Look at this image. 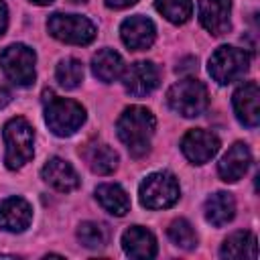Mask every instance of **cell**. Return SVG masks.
I'll use <instances>...</instances> for the list:
<instances>
[{
  "label": "cell",
  "instance_id": "cell-19",
  "mask_svg": "<svg viewBox=\"0 0 260 260\" xmlns=\"http://www.w3.org/2000/svg\"><path fill=\"white\" fill-rule=\"evenodd\" d=\"M95 199L112 215H126L130 209V197L118 183H102L95 189Z\"/></svg>",
  "mask_w": 260,
  "mask_h": 260
},
{
  "label": "cell",
  "instance_id": "cell-27",
  "mask_svg": "<svg viewBox=\"0 0 260 260\" xmlns=\"http://www.w3.org/2000/svg\"><path fill=\"white\" fill-rule=\"evenodd\" d=\"M6 26H8V8H6V4L0 0V37L6 32Z\"/></svg>",
  "mask_w": 260,
  "mask_h": 260
},
{
  "label": "cell",
  "instance_id": "cell-23",
  "mask_svg": "<svg viewBox=\"0 0 260 260\" xmlns=\"http://www.w3.org/2000/svg\"><path fill=\"white\" fill-rule=\"evenodd\" d=\"M156 10L173 24H183L193 14L191 0H156Z\"/></svg>",
  "mask_w": 260,
  "mask_h": 260
},
{
  "label": "cell",
  "instance_id": "cell-12",
  "mask_svg": "<svg viewBox=\"0 0 260 260\" xmlns=\"http://www.w3.org/2000/svg\"><path fill=\"white\" fill-rule=\"evenodd\" d=\"M260 89L256 85V81H246L244 85H240L234 93V112L236 118L248 126L254 128L258 126L260 120Z\"/></svg>",
  "mask_w": 260,
  "mask_h": 260
},
{
  "label": "cell",
  "instance_id": "cell-25",
  "mask_svg": "<svg viewBox=\"0 0 260 260\" xmlns=\"http://www.w3.org/2000/svg\"><path fill=\"white\" fill-rule=\"evenodd\" d=\"M169 238L175 246L183 248V250H191L197 246V234L195 230L191 228V223L183 217L175 219L171 225H169Z\"/></svg>",
  "mask_w": 260,
  "mask_h": 260
},
{
  "label": "cell",
  "instance_id": "cell-4",
  "mask_svg": "<svg viewBox=\"0 0 260 260\" xmlns=\"http://www.w3.org/2000/svg\"><path fill=\"white\" fill-rule=\"evenodd\" d=\"M45 122L49 130L57 136H71L85 122V108L75 100L67 98H49L45 106Z\"/></svg>",
  "mask_w": 260,
  "mask_h": 260
},
{
  "label": "cell",
  "instance_id": "cell-5",
  "mask_svg": "<svg viewBox=\"0 0 260 260\" xmlns=\"http://www.w3.org/2000/svg\"><path fill=\"white\" fill-rule=\"evenodd\" d=\"M140 203L148 209H165L179 201V183L173 173L158 171L148 175L138 189Z\"/></svg>",
  "mask_w": 260,
  "mask_h": 260
},
{
  "label": "cell",
  "instance_id": "cell-24",
  "mask_svg": "<svg viewBox=\"0 0 260 260\" xmlns=\"http://www.w3.org/2000/svg\"><path fill=\"white\" fill-rule=\"evenodd\" d=\"M55 75H57V81L65 89H75L83 79V65H81V61H77L73 57L61 59L59 65H57Z\"/></svg>",
  "mask_w": 260,
  "mask_h": 260
},
{
  "label": "cell",
  "instance_id": "cell-13",
  "mask_svg": "<svg viewBox=\"0 0 260 260\" xmlns=\"http://www.w3.org/2000/svg\"><path fill=\"white\" fill-rule=\"evenodd\" d=\"M158 85V69L152 61H138L124 73V87L128 93L140 98L150 93Z\"/></svg>",
  "mask_w": 260,
  "mask_h": 260
},
{
  "label": "cell",
  "instance_id": "cell-10",
  "mask_svg": "<svg viewBox=\"0 0 260 260\" xmlns=\"http://www.w3.org/2000/svg\"><path fill=\"white\" fill-rule=\"evenodd\" d=\"M120 37L124 41V45L132 51H144L148 49L152 43H154V37H156V28L152 24L150 18L146 16H130L122 22L120 26Z\"/></svg>",
  "mask_w": 260,
  "mask_h": 260
},
{
  "label": "cell",
  "instance_id": "cell-30",
  "mask_svg": "<svg viewBox=\"0 0 260 260\" xmlns=\"http://www.w3.org/2000/svg\"><path fill=\"white\" fill-rule=\"evenodd\" d=\"M28 2H32V4H39V6H45V4H51L53 0H28Z\"/></svg>",
  "mask_w": 260,
  "mask_h": 260
},
{
  "label": "cell",
  "instance_id": "cell-3",
  "mask_svg": "<svg viewBox=\"0 0 260 260\" xmlns=\"http://www.w3.org/2000/svg\"><path fill=\"white\" fill-rule=\"evenodd\" d=\"M167 104L173 112H177L185 118H195V116L203 114L209 104L207 87L199 79L185 77V79L177 81L175 85H171V89L167 91Z\"/></svg>",
  "mask_w": 260,
  "mask_h": 260
},
{
  "label": "cell",
  "instance_id": "cell-29",
  "mask_svg": "<svg viewBox=\"0 0 260 260\" xmlns=\"http://www.w3.org/2000/svg\"><path fill=\"white\" fill-rule=\"evenodd\" d=\"M136 0H106V6H110V8H126V6H132Z\"/></svg>",
  "mask_w": 260,
  "mask_h": 260
},
{
  "label": "cell",
  "instance_id": "cell-15",
  "mask_svg": "<svg viewBox=\"0 0 260 260\" xmlns=\"http://www.w3.org/2000/svg\"><path fill=\"white\" fill-rule=\"evenodd\" d=\"M32 219V209L22 197H8L0 203V230L24 232Z\"/></svg>",
  "mask_w": 260,
  "mask_h": 260
},
{
  "label": "cell",
  "instance_id": "cell-21",
  "mask_svg": "<svg viewBox=\"0 0 260 260\" xmlns=\"http://www.w3.org/2000/svg\"><path fill=\"white\" fill-rule=\"evenodd\" d=\"M91 71L100 81L112 83L124 73V61L114 49H102L91 59Z\"/></svg>",
  "mask_w": 260,
  "mask_h": 260
},
{
  "label": "cell",
  "instance_id": "cell-6",
  "mask_svg": "<svg viewBox=\"0 0 260 260\" xmlns=\"http://www.w3.org/2000/svg\"><path fill=\"white\" fill-rule=\"evenodd\" d=\"M47 30L57 41L69 43V45H89L95 39L93 22L79 14L55 12L47 20Z\"/></svg>",
  "mask_w": 260,
  "mask_h": 260
},
{
  "label": "cell",
  "instance_id": "cell-31",
  "mask_svg": "<svg viewBox=\"0 0 260 260\" xmlns=\"http://www.w3.org/2000/svg\"><path fill=\"white\" fill-rule=\"evenodd\" d=\"M71 4H79V2H87V0H69Z\"/></svg>",
  "mask_w": 260,
  "mask_h": 260
},
{
  "label": "cell",
  "instance_id": "cell-2",
  "mask_svg": "<svg viewBox=\"0 0 260 260\" xmlns=\"http://www.w3.org/2000/svg\"><path fill=\"white\" fill-rule=\"evenodd\" d=\"M4 162L8 169L16 171L24 167L35 152V130L24 118H12L4 124Z\"/></svg>",
  "mask_w": 260,
  "mask_h": 260
},
{
  "label": "cell",
  "instance_id": "cell-17",
  "mask_svg": "<svg viewBox=\"0 0 260 260\" xmlns=\"http://www.w3.org/2000/svg\"><path fill=\"white\" fill-rule=\"evenodd\" d=\"M79 154L85 158L87 167L95 175H110L118 167V154L114 152V148H110L106 142H100V140L87 142L79 150Z\"/></svg>",
  "mask_w": 260,
  "mask_h": 260
},
{
  "label": "cell",
  "instance_id": "cell-7",
  "mask_svg": "<svg viewBox=\"0 0 260 260\" xmlns=\"http://www.w3.org/2000/svg\"><path fill=\"white\" fill-rule=\"evenodd\" d=\"M35 61H37L35 51L22 43L8 45L0 53V67H2L4 75L20 87H26L35 81V75H37Z\"/></svg>",
  "mask_w": 260,
  "mask_h": 260
},
{
  "label": "cell",
  "instance_id": "cell-20",
  "mask_svg": "<svg viewBox=\"0 0 260 260\" xmlns=\"http://www.w3.org/2000/svg\"><path fill=\"white\" fill-rule=\"evenodd\" d=\"M236 215V201L232 197V193L228 191H217L211 197H207L205 201V219L211 225H225L228 221H232Z\"/></svg>",
  "mask_w": 260,
  "mask_h": 260
},
{
  "label": "cell",
  "instance_id": "cell-14",
  "mask_svg": "<svg viewBox=\"0 0 260 260\" xmlns=\"http://www.w3.org/2000/svg\"><path fill=\"white\" fill-rule=\"evenodd\" d=\"M250 162H252L250 148L244 142H236L234 146H230V150L217 162V173H219L221 181L236 183V181H240L246 175Z\"/></svg>",
  "mask_w": 260,
  "mask_h": 260
},
{
  "label": "cell",
  "instance_id": "cell-11",
  "mask_svg": "<svg viewBox=\"0 0 260 260\" xmlns=\"http://www.w3.org/2000/svg\"><path fill=\"white\" fill-rule=\"evenodd\" d=\"M232 0H199V20L213 37H221L230 30Z\"/></svg>",
  "mask_w": 260,
  "mask_h": 260
},
{
  "label": "cell",
  "instance_id": "cell-16",
  "mask_svg": "<svg viewBox=\"0 0 260 260\" xmlns=\"http://www.w3.org/2000/svg\"><path fill=\"white\" fill-rule=\"evenodd\" d=\"M41 173H43V179L57 191L67 193V191H73L79 187V177H77L75 169L65 158H59V156L49 158Z\"/></svg>",
  "mask_w": 260,
  "mask_h": 260
},
{
  "label": "cell",
  "instance_id": "cell-22",
  "mask_svg": "<svg viewBox=\"0 0 260 260\" xmlns=\"http://www.w3.org/2000/svg\"><path fill=\"white\" fill-rule=\"evenodd\" d=\"M221 258H230V260H240V258H256V236L252 232H234L232 236H228L221 244L219 250Z\"/></svg>",
  "mask_w": 260,
  "mask_h": 260
},
{
  "label": "cell",
  "instance_id": "cell-9",
  "mask_svg": "<svg viewBox=\"0 0 260 260\" xmlns=\"http://www.w3.org/2000/svg\"><path fill=\"white\" fill-rule=\"evenodd\" d=\"M181 150L193 165H203L219 150V138L201 128L189 130L181 140Z\"/></svg>",
  "mask_w": 260,
  "mask_h": 260
},
{
  "label": "cell",
  "instance_id": "cell-1",
  "mask_svg": "<svg viewBox=\"0 0 260 260\" xmlns=\"http://www.w3.org/2000/svg\"><path fill=\"white\" fill-rule=\"evenodd\" d=\"M154 128H156V120H154L152 112L142 106L126 108L116 124L118 138L126 144L128 152L134 158H140L150 150V140H152Z\"/></svg>",
  "mask_w": 260,
  "mask_h": 260
},
{
  "label": "cell",
  "instance_id": "cell-28",
  "mask_svg": "<svg viewBox=\"0 0 260 260\" xmlns=\"http://www.w3.org/2000/svg\"><path fill=\"white\" fill-rule=\"evenodd\" d=\"M10 100H12V93H10V89H8L6 85H0V108L8 106V104H10Z\"/></svg>",
  "mask_w": 260,
  "mask_h": 260
},
{
  "label": "cell",
  "instance_id": "cell-26",
  "mask_svg": "<svg viewBox=\"0 0 260 260\" xmlns=\"http://www.w3.org/2000/svg\"><path fill=\"white\" fill-rule=\"evenodd\" d=\"M77 238H79V242L85 246V248H91V250H95V248H102V246H106V230H104V225H100V223H95V221H83L79 228H77Z\"/></svg>",
  "mask_w": 260,
  "mask_h": 260
},
{
  "label": "cell",
  "instance_id": "cell-18",
  "mask_svg": "<svg viewBox=\"0 0 260 260\" xmlns=\"http://www.w3.org/2000/svg\"><path fill=\"white\" fill-rule=\"evenodd\" d=\"M122 248L130 258H154L156 240L154 236L140 225H130L122 234Z\"/></svg>",
  "mask_w": 260,
  "mask_h": 260
},
{
  "label": "cell",
  "instance_id": "cell-8",
  "mask_svg": "<svg viewBox=\"0 0 260 260\" xmlns=\"http://www.w3.org/2000/svg\"><path fill=\"white\" fill-rule=\"evenodd\" d=\"M250 67V55L244 49L238 47H219L209 57V75L221 83L228 85L236 79H240Z\"/></svg>",
  "mask_w": 260,
  "mask_h": 260
}]
</instances>
